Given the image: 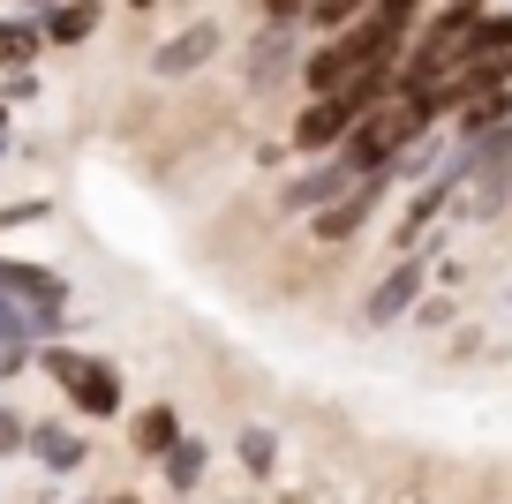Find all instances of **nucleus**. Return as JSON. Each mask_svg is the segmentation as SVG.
Returning <instances> with one entry per match:
<instances>
[{
    "label": "nucleus",
    "instance_id": "1",
    "mask_svg": "<svg viewBox=\"0 0 512 504\" xmlns=\"http://www.w3.org/2000/svg\"><path fill=\"white\" fill-rule=\"evenodd\" d=\"M31 369L61 392V407L76 414V422H121L128 407V377L121 362H106V354L76 347V339H46V347L31 354Z\"/></svg>",
    "mask_w": 512,
    "mask_h": 504
},
{
    "label": "nucleus",
    "instance_id": "2",
    "mask_svg": "<svg viewBox=\"0 0 512 504\" xmlns=\"http://www.w3.org/2000/svg\"><path fill=\"white\" fill-rule=\"evenodd\" d=\"M430 128H445V121H437V106H430V91H400V83H392V98L369 106L362 121L347 128L339 158H347L354 174H392V158H400L407 143H422Z\"/></svg>",
    "mask_w": 512,
    "mask_h": 504
},
{
    "label": "nucleus",
    "instance_id": "3",
    "mask_svg": "<svg viewBox=\"0 0 512 504\" xmlns=\"http://www.w3.org/2000/svg\"><path fill=\"white\" fill-rule=\"evenodd\" d=\"M482 16H490V0H437L430 16L415 23L407 53H400V91H430V83L467 53V31H475Z\"/></svg>",
    "mask_w": 512,
    "mask_h": 504
},
{
    "label": "nucleus",
    "instance_id": "4",
    "mask_svg": "<svg viewBox=\"0 0 512 504\" xmlns=\"http://www.w3.org/2000/svg\"><path fill=\"white\" fill-rule=\"evenodd\" d=\"M302 53H309V31L302 23H256L241 38V98L249 106H272V98H302Z\"/></svg>",
    "mask_w": 512,
    "mask_h": 504
},
{
    "label": "nucleus",
    "instance_id": "5",
    "mask_svg": "<svg viewBox=\"0 0 512 504\" xmlns=\"http://www.w3.org/2000/svg\"><path fill=\"white\" fill-rule=\"evenodd\" d=\"M354 181H362V174H354V166H347L339 151H324V158H294L287 174H279V189H272V211L302 226V219H317L324 204H339V196H347Z\"/></svg>",
    "mask_w": 512,
    "mask_h": 504
},
{
    "label": "nucleus",
    "instance_id": "6",
    "mask_svg": "<svg viewBox=\"0 0 512 504\" xmlns=\"http://www.w3.org/2000/svg\"><path fill=\"white\" fill-rule=\"evenodd\" d=\"M392 196H400V181H392V174H362L339 204H324L317 219H302V234L317 241V249H347V241H362L369 226L384 219V204H392Z\"/></svg>",
    "mask_w": 512,
    "mask_h": 504
},
{
    "label": "nucleus",
    "instance_id": "7",
    "mask_svg": "<svg viewBox=\"0 0 512 504\" xmlns=\"http://www.w3.org/2000/svg\"><path fill=\"white\" fill-rule=\"evenodd\" d=\"M422 294H430V249L392 256V264L369 279V294H362V331H392V324H407Z\"/></svg>",
    "mask_w": 512,
    "mask_h": 504
},
{
    "label": "nucleus",
    "instance_id": "8",
    "mask_svg": "<svg viewBox=\"0 0 512 504\" xmlns=\"http://www.w3.org/2000/svg\"><path fill=\"white\" fill-rule=\"evenodd\" d=\"M219 53H226V23H219V16H189L181 31H166L159 46L144 53V68H151L159 83H189V76H204Z\"/></svg>",
    "mask_w": 512,
    "mask_h": 504
},
{
    "label": "nucleus",
    "instance_id": "9",
    "mask_svg": "<svg viewBox=\"0 0 512 504\" xmlns=\"http://www.w3.org/2000/svg\"><path fill=\"white\" fill-rule=\"evenodd\" d=\"M0 294H8V301H23V309L68 316L76 286H68V271H53V264H31V256H0Z\"/></svg>",
    "mask_w": 512,
    "mask_h": 504
},
{
    "label": "nucleus",
    "instance_id": "10",
    "mask_svg": "<svg viewBox=\"0 0 512 504\" xmlns=\"http://www.w3.org/2000/svg\"><path fill=\"white\" fill-rule=\"evenodd\" d=\"M23 459H31V467H46L53 482H68V474L91 467V437H83V429H68V422H31Z\"/></svg>",
    "mask_w": 512,
    "mask_h": 504
},
{
    "label": "nucleus",
    "instance_id": "11",
    "mask_svg": "<svg viewBox=\"0 0 512 504\" xmlns=\"http://www.w3.org/2000/svg\"><path fill=\"white\" fill-rule=\"evenodd\" d=\"M38 31H46V53H83L106 31V0H53L38 16Z\"/></svg>",
    "mask_w": 512,
    "mask_h": 504
},
{
    "label": "nucleus",
    "instance_id": "12",
    "mask_svg": "<svg viewBox=\"0 0 512 504\" xmlns=\"http://www.w3.org/2000/svg\"><path fill=\"white\" fill-rule=\"evenodd\" d=\"M181 437H189V429H181V407H174V399H151V407H136V422H128V459L159 467Z\"/></svg>",
    "mask_w": 512,
    "mask_h": 504
},
{
    "label": "nucleus",
    "instance_id": "13",
    "mask_svg": "<svg viewBox=\"0 0 512 504\" xmlns=\"http://www.w3.org/2000/svg\"><path fill=\"white\" fill-rule=\"evenodd\" d=\"M68 316H46V309H23V301H8L0 294V347H23V354H38L46 339H68Z\"/></svg>",
    "mask_w": 512,
    "mask_h": 504
},
{
    "label": "nucleus",
    "instance_id": "14",
    "mask_svg": "<svg viewBox=\"0 0 512 504\" xmlns=\"http://www.w3.org/2000/svg\"><path fill=\"white\" fill-rule=\"evenodd\" d=\"M279 459H287V437H279L272 422H241L234 429V467L249 474V482H272Z\"/></svg>",
    "mask_w": 512,
    "mask_h": 504
},
{
    "label": "nucleus",
    "instance_id": "15",
    "mask_svg": "<svg viewBox=\"0 0 512 504\" xmlns=\"http://www.w3.org/2000/svg\"><path fill=\"white\" fill-rule=\"evenodd\" d=\"M204 474H211V444H204V437H181L174 452L159 459L166 497H196V489H204Z\"/></svg>",
    "mask_w": 512,
    "mask_h": 504
},
{
    "label": "nucleus",
    "instance_id": "16",
    "mask_svg": "<svg viewBox=\"0 0 512 504\" xmlns=\"http://www.w3.org/2000/svg\"><path fill=\"white\" fill-rule=\"evenodd\" d=\"M38 61H46V31H38V16H0V76L38 68Z\"/></svg>",
    "mask_w": 512,
    "mask_h": 504
},
{
    "label": "nucleus",
    "instance_id": "17",
    "mask_svg": "<svg viewBox=\"0 0 512 504\" xmlns=\"http://www.w3.org/2000/svg\"><path fill=\"white\" fill-rule=\"evenodd\" d=\"M362 16H369V0H309V8H302V31L309 38H339L347 23H362Z\"/></svg>",
    "mask_w": 512,
    "mask_h": 504
},
{
    "label": "nucleus",
    "instance_id": "18",
    "mask_svg": "<svg viewBox=\"0 0 512 504\" xmlns=\"http://www.w3.org/2000/svg\"><path fill=\"white\" fill-rule=\"evenodd\" d=\"M23 444H31V414H16L0 399V459H23Z\"/></svg>",
    "mask_w": 512,
    "mask_h": 504
},
{
    "label": "nucleus",
    "instance_id": "19",
    "mask_svg": "<svg viewBox=\"0 0 512 504\" xmlns=\"http://www.w3.org/2000/svg\"><path fill=\"white\" fill-rule=\"evenodd\" d=\"M38 91H46V83H38V68H16V76H0V106H31Z\"/></svg>",
    "mask_w": 512,
    "mask_h": 504
},
{
    "label": "nucleus",
    "instance_id": "20",
    "mask_svg": "<svg viewBox=\"0 0 512 504\" xmlns=\"http://www.w3.org/2000/svg\"><path fill=\"white\" fill-rule=\"evenodd\" d=\"M38 219H53V204H46V196H23V204H0V234H8V226H38Z\"/></svg>",
    "mask_w": 512,
    "mask_h": 504
},
{
    "label": "nucleus",
    "instance_id": "21",
    "mask_svg": "<svg viewBox=\"0 0 512 504\" xmlns=\"http://www.w3.org/2000/svg\"><path fill=\"white\" fill-rule=\"evenodd\" d=\"M302 8H309V0H256V16H264V23H302Z\"/></svg>",
    "mask_w": 512,
    "mask_h": 504
},
{
    "label": "nucleus",
    "instance_id": "22",
    "mask_svg": "<svg viewBox=\"0 0 512 504\" xmlns=\"http://www.w3.org/2000/svg\"><path fill=\"white\" fill-rule=\"evenodd\" d=\"M121 8H128V16H159L166 0H121Z\"/></svg>",
    "mask_w": 512,
    "mask_h": 504
},
{
    "label": "nucleus",
    "instance_id": "23",
    "mask_svg": "<svg viewBox=\"0 0 512 504\" xmlns=\"http://www.w3.org/2000/svg\"><path fill=\"white\" fill-rule=\"evenodd\" d=\"M91 504H144V497H128V489H106V497H91Z\"/></svg>",
    "mask_w": 512,
    "mask_h": 504
},
{
    "label": "nucleus",
    "instance_id": "24",
    "mask_svg": "<svg viewBox=\"0 0 512 504\" xmlns=\"http://www.w3.org/2000/svg\"><path fill=\"white\" fill-rule=\"evenodd\" d=\"M46 8H53V0H16V16H46Z\"/></svg>",
    "mask_w": 512,
    "mask_h": 504
},
{
    "label": "nucleus",
    "instance_id": "25",
    "mask_svg": "<svg viewBox=\"0 0 512 504\" xmlns=\"http://www.w3.org/2000/svg\"><path fill=\"white\" fill-rule=\"evenodd\" d=\"M0 143H8V106H0Z\"/></svg>",
    "mask_w": 512,
    "mask_h": 504
}]
</instances>
